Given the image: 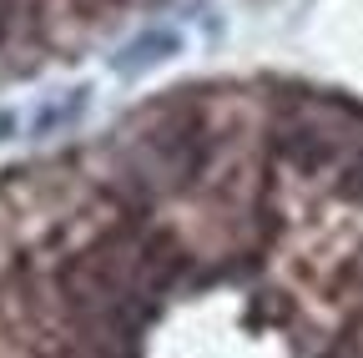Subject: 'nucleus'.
<instances>
[{"label": "nucleus", "instance_id": "f03ea898", "mask_svg": "<svg viewBox=\"0 0 363 358\" xmlns=\"http://www.w3.org/2000/svg\"><path fill=\"white\" fill-rule=\"evenodd\" d=\"M11 26H16V0H0V46H6Z\"/></svg>", "mask_w": 363, "mask_h": 358}, {"label": "nucleus", "instance_id": "f257e3e1", "mask_svg": "<svg viewBox=\"0 0 363 358\" xmlns=\"http://www.w3.org/2000/svg\"><path fill=\"white\" fill-rule=\"evenodd\" d=\"M177 30H147L142 40H131V46L121 51V71H147V66H157V61H167V56H177Z\"/></svg>", "mask_w": 363, "mask_h": 358}]
</instances>
